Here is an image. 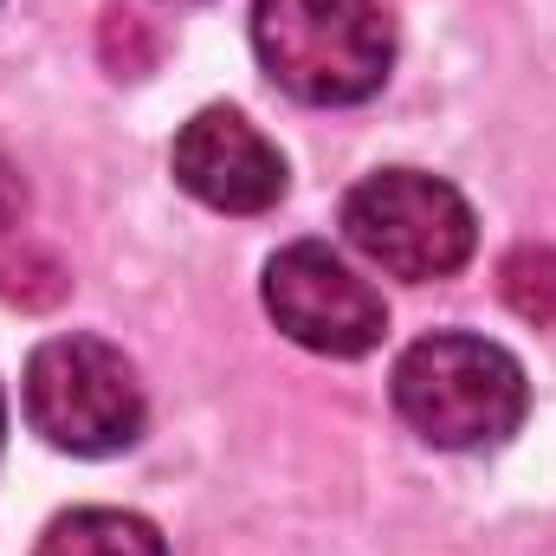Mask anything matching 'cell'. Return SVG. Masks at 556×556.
I'll list each match as a JSON object with an SVG mask.
<instances>
[{
	"mask_svg": "<svg viewBox=\"0 0 556 556\" xmlns=\"http://www.w3.org/2000/svg\"><path fill=\"white\" fill-rule=\"evenodd\" d=\"M266 311H273V324L291 343H304L317 356H337V363L343 356H369L382 343V330H389L382 291L363 273H350L317 240L285 247L266 266Z\"/></svg>",
	"mask_w": 556,
	"mask_h": 556,
	"instance_id": "5b68a950",
	"label": "cell"
},
{
	"mask_svg": "<svg viewBox=\"0 0 556 556\" xmlns=\"http://www.w3.org/2000/svg\"><path fill=\"white\" fill-rule=\"evenodd\" d=\"M498 291L525 324L556 330V247H511L498 260Z\"/></svg>",
	"mask_w": 556,
	"mask_h": 556,
	"instance_id": "ba28073f",
	"label": "cell"
},
{
	"mask_svg": "<svg viewBox=\"0 0 556 556\" xmlns=\"http://www.w3.org/2000/svg\"><path fill=\"white\" fill-rule=\"evenodd\" d=\"M0 433H7V402H0Z\"/></svg>",
	"mask_w": 556,
	"mask_h": 556,
	"instance_id": "8fae6325",
	"label": "cell"
},
{
	"mask_svg": "<svg viewBox=\"0 0 556 556\" xmlns=\"http://www.w3.org/2000/svg\"><path fill=\"white\" fill-rule=\"evenodd\" d=\"M33 556H168V544L155 538V525L137 511H111V505H85L52 518V531L39 538Z\"/></svg>",
	"mask_w": 556,
	"mask_h": 556,
	"instance_id": "52a82bcc",
	"label": "cell"
},
{
	"mask_svg": "<svg viewBox=\"0 0 556 556\" xmlns=\"http://www.w3.org/2000/svg\"><path fill=\"white\" fill-rule=\"evenodd\" d=\"M175 181L214 214H266L285 194V155L240 111H194L175 137Z\"/></svg>",
	"mask_w": 556,
	"mask_h": 556,
	"instance_id": "8992f818",
	"label": "cell"
},
{
	"mask_svg": "<svg viewBox=\"0 0 556 556\" xmlns=\"http://www.w3.org/2000/svg\"><path fill=\"white\" fill-rule=\"evenodd\" d=\"M65 266L46 253V247H33V240H7L0 247V298L7 304H20V311H46V304H59L65 298Z\"/></svg>",
	"mask_w": 556,
	"mask_h": 556,
	"instance_id": "9c48e42d",
	"label": "cell"
},
{
	"mask_svg": "<svg viewBox=\"0 0 556 556\" xmlns=\"http://www.w3.org/2000/svg\"><path fill=\"white\" fill-rule=\"evenodd\" d=\"M20 214H26V181H20V175L0 162V227H13Z\"/></svg>",
	"mask_w": 556,
	"mask_h": 556,
	"instance_id": "30bf717a",
	"label": "cell"
},
{
	"mask_svg": "<svg viewBox=\"0 0 556 556\" xmlns=\"http://www.w3.org/2000/svg\"><path fill=\"white\" fill-rule=\"evenodd\" d=\"M343 233L369 266H382L389 278H415V285L453 278L479 240L466 194L420 168H382L356 181L343 201Z\"/></svg>",
	"mask_w": 556,
	"mask_h": 556,
	"instance_id": "277c9868",
	"label": "cell"
},
{
	"mask_svg": "<svg viewBox=\"0 0 556 556\" xmlns=\"http://www.w3.org/2000/svg\"><path fill=\"white\" fill-rule=\"evenodd\" d=\"M253 52L298 104H363L395 65L382 0H253Z\"/></svg>",
	"mask_w": 556,
	"mask_h": 556,
	"instance_id": "6da1fadb",
	"label": "cell"
},
{
	"mask_svg": "<svg viewBox=\"0 0 556 556\" xmlns=\"http://www.w3.org/2000/svg\"><path fill=\"white\" fill-rule=\"evenodd\" d=\"M142 382L124 363V350L98 337H52L26 363V420L59 453L104 459L137 446L142 433Z\"/></svg>",
	"mask_w": 556,
	"mask_h": 556,
	"instance_id": "3957f363",
	"label": "cell"
},
{
	"mask_svg": "<svg viewBox=\"0 0 556 556\" xmlns=\"http://www.w3.org/2000/svg\"><path fill=\"white\" fill-rule=\"evenodd\" d=\"M525 369L511 350L485 343V337H420L415 350L395 363V408L427 446L446 453H472V446H498L518 433L525 420Z\"/></svg>",
	"mask_w": 556,
	"mask_h": 556,
	"instance_id": "7a4b0ae2",
	"label": "cell"
}]
</instances>
